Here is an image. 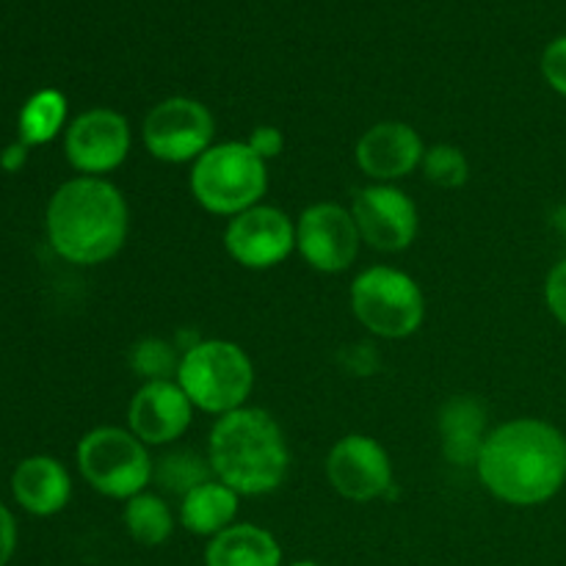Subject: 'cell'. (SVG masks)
Returning <instances> with one entry per match:
<instances>
[{
  "label": "cell",
  "instance_id": "d6986e66",
  "mask_svg": "<svg viewBox=\"0 0 566 566\" xmlns=\"http://www.w3.org/2000/svg\"><path fill=\"white\" fill-rule=\"evenodd\" d=\"M238 506H241V495L221 484L219 479H210L180 497L177 520L188 534L213 539L238 523Z\"/></svg>",
  "mask_w": 566,
  "mask_h": 566
},
{
  "label": "cell",
  "instance_id": "6da1fadb",
  "mask_svg": "<svg viewBox=\"0 0 566 566\" xmlns=\"http://www.w3.org/2000/svg\"><path fill=\"white\" fill-rule=\"evenodd\" d=\"M481 484L517 509L553 501L566 484V437L539 418H514L486 434L475 464Z\"/></svg>",
  "mask_w": 566,
  "mask_h": 566
},
{
  "label": "cell",
  "instance_id": "5bb4252c",
  "mask_svg": "<svg viewBox=\"0 0 566 566\" xmlns=\"http://www.w3.org/2000/svg\"><path fill=\"white\" fill-rule=\"evenodd\" d=\"M193 418L191 398L177 379L144 381L127 407V429L147 448L171 446L188 431Z\"/></svg>",
  "mask_w": 566,
  "mask_h": 566
},
{
  "label": "cell",
  "instance_id": "7402d4cb",
  "mask_svg": "<svg viewBox=\"0 0 566 566\" xmlns=\"http://www.w3.org/2000/svg\"><path fill=\"white\" fill-rule=\"evenodd\" d=\"M155 479L171 495H188L191 490H197L205 481L216 479L213 468H210L208 459H202L193 451H175L169 457L158 459L155 464Z\"/></svg>",
  "mask_w": 566,
  "mask_h": 566
},
{
  "label": "cell",
  "instance_id": "7c38bea8",
  "mask_svg": "<svg viewBox=\"0 0 566 566\" xmlns=\"http://www.w3.org/2000/svg\"><path fill=\"white\" fill-rule=\"evenodd\" d=\"M352 213L363 243L374 247L376 252H403L418 238V205L392 182H370L359 188Z\"/></svg>",
  "mask_w": 566,
  "mask_h": 566
},
{
  "label": "cell",
  "instance_id": "3957f363",
  "mask_svg": "<svg viewBox=\"0 0 566 566\" xmlns=\"http://www.w3.org/2000/svg\"><path fill=\"white\" fill-rule=\"evenodd\" d=\"M208 462L213 475L241 497L271 495L291 468L285 434L265 409L241 407L216 418L208 437Z\"/></svg>",
  "mask_w": 566,
  "mask_h": 566
},
{
  "label": "cell",
  "instance_id": "83f0119b",
  "mask_svg": "<svg viewBox=\"0 0 566 566\" xmlns=\"http://www.w3.org/2000/svg\"><path fill=\"white\" fill-rule=\"evenodd\" d=\"M17 547V523L14 514L0 503V566H6L14 556Z\"/></svg>",
  "mask_w": 566,
  "mask_h": 566
},
{
  "label": "cell",
  "instance_id": "30bf717a",
  "mask_svg": "<svg viewBox=\"0 0 566 566\" xmlns=\"http://www.w3.org/2000/svg\"><path fill=\"white\" fill-rule=\"evenodd\" d=\"M133 147L130 122L114 108H88L64 133L66 160L83 177H103L119 169Z\"/></svg>",
  "mask_w": 566,
  "mask_h": 566
},
{
  "label": "cell",
  "instance_id": "cb8c5ba5",
  "mask_svg": "<svg viewBox=\"0 0 566 566\" xmlns=\"http://www.w3.org/2000/svg\"><path fill=\"white\" fill-rule=\"evenodd\" d=\"M420 169H423L426 180L431 186L448 188V191L462 188L470 177L468 155L459 147H453V144H434V147L426 149Z\"/></svg>",
  "mask_w": 566,
  "mask_h": 566
},
{
  "label": "cell",
  "instance_id": "44dd1931",
  "mask_svg": "<svg viewBox=\"0 0 566 566\" xmlns=\"http://www.w3.org/2000/svg\"><path fill=\"white\" fill-rule=\"evenodd\" d=\"M66 122V97L59 88H39L36 94L25 99L17 119V130H20V142L25 147H42L50 144Z\"/></svg>",
  "mask_w": 566,
  "mask_h": 566
},
{
  "label": "cell",
  "instance_id": "4dcf8cb0",
  "mask_svg": "<svg viewBox=\"0 0 566 566\" xmlns=\"http://www.w3.org/2000/svg\"><path fill=\"white\" fill-rule=\"evenodd\" d=\"M564 235H566V221H564Z\"/></svg>",
  "mask_w": 566,
  "mask_h": 566
},
{
  "label": "cell",
  "instance_id": "f1b7e54d",
  "mask_svg": "<svg viewBox=\"0 0 566 566\" xmlns=\"http://www.w3.org/2000/svg\"><path fill=\"white\" fill-rule=\"evenodd\" d=\"M28 149H31V147H25L22 142L6 147L3 153H0V169H3V171H20L22 166H25V160H28Z\"/></svg>",
  "mask_w": 566,
  "mask_h": 566
},
{
  "label": "cell",
  "instance_id": "2e32d148",
  "mask_svg": "<svg viewBox=\"0 0 566 566\" xmlns=\"http://www.w3.org/2000/svg\"><path fill=\"white\" fill-rule=\"evenodd\" d=\"M14 501L33 517H53L64 512L72 497V479L53 457L22 459L11 475Z\"/></svg>",
  "mask_w": 566,
  "mask_h": 566
},
{
  "label": "cell",
  "instance_id": "5b68a950",
  "mask_svg": "<svg viewBox=\"0 0 566 566\" xmlns=\"http://www.w3.org/2000/svg\"><path fill=\"white\" fill-rule=\"evenodd\" d=\"M188 188L208 213L232 216L263 202L269 191V164L247 142H219L191 164Z\"/></svg>",
  "mask_w": 566,
  "mask_h": 566
},
{
  "label": "cell",
  "instance_id": "9c48e42d",
  "mask_svg": "<svg viewBox=\"0 0 566 566\" xmlns=\"http://www.w3.org/2000/svg\"><path fill=\"white\" fill-rule=\"evenodd\" d=\"M224 249L241 269H276L296 252V224L280 208L260 202L227 221Z\"/></svg>",
  "mask_w": 566,
  "mask_h": 566
},
{
  "label": "cell",
  "instance_id": "ac0fdd59",
  "mask_svg": "<svg viewBox=\"0 0 566 566\" xmlns=\"http://www.w3.org/2000/svg\"><path fill=\"white\" fill-rule=\"evenodd\" d=\"M205 566H285V562L271 531L254 523H235L208 542Z\"/></svg>",
  "mask_w": 566,
  "mask_h": 566
},
{
  "label": "cell",
  "instance_id": "ffe728a7",
  "mask_svg": "<svg viewBox=\"0 0 566 566\" xmlns=\"http://www.w3.org/2000/svg\"><path fill=\"white\" fill-rule=\"evenodd\" d=\"M122 523H125L127 536L142 547H160L175 534L171 506L155 492H142V495L125 501Z\"/></svg>",
  "mask_w": 566,
  "mask_h": 566
},
{
  "label": "cell",
  "instance_id": "9a60e30c",
  "mask_svg": "<svg viewBox=\"0 0 566 566\" xmlns=\"http://www.w3.org/2000/svg\"><path fill=\"white\" fill-rule=\"evenodd\" d=\"M423 138L412 125L398 119L379 122L359 136L354 158L359 171L374 182H396L423 164Z\"/></svg>",
  "mask_w": 566,
  "mask_h": 566
},
{
  "label": "cell",
  "instance_id": "52a82bcc",
  "mask_svg": "<svg viewBox=\"0 0 566 566\" xmlns=\"http://www.w3.org/2000/svg\"><path fill=\"white\" fill-rule=\"evenodd\" d=\"M77 470L94 492L114 501H130L147 492L155 475L149 448L119 426H99L83 434L77 442Z\"/></svg>",
  "mask_w": 566,
  "mask_h": 566
},
{
  "label": "cell",
  "instance_id": "603a6c76",
  "mask_svg": "<svg viewBox=\"0 0 566 566\" xmlns=\"http://www.w3.org/2000/svg\"><path fill=\"white\" fill-rule=\"evenodd\" d=\"M180 357L177 346H171L164 337H142L133 343L127 363H130L133 374L144 381H169L177 379V368H180Z\"/></svg>",
  "mask_w": 566,
  "mask_h": 566
},
{
  "label": "cell",
  "instance_id": "f546056e",
  "mask_svg": "<svg viewBox=\"0 0 566 566\" xmlns=\"http://www.w3.org/2000/svg\"><path fill=\"white\" fill-rule=\"evenodd\" d=\"M285 566H324V564H318V562H291Z\"/></svg>",
  "mask_w": 566,
  "mask_h": 566
},
{
  "label": "cell",
  "instance_id": "484cf974",
  "mask_svg": "<svg viewBox=\"0 0 566 566\" xmlns=\"http://www.w3.org/2000/svg\"><path fill=\"white\" fill-rule=\"evenodd\" d=\"M545 304L553 318L566 326V260L556 263L545 280Z\"/></svg>",
  "mask_w": 566,
  "mask_h": 566
},
{
  "label": "cell",
  "instance_id": "8992f818",
  "mask_svg": "<svg viewBox=\"0 0 566 566\" xmlns=\"http://www.w3.org/2000/svg\"><path fill=\"white\" fill-rule=\"evenodd\" d=\"M352 313L370 335L385 340L412 337L426 321V296L418 282L392 265H370L352 282Z\"/></svg>",
  "mask_w": 566,
  "mask_h": 566
},
{
  "label": "cell",
  "instance_id": "4316f807",
  "mask_svg": "<svg viewBox=\"0 0 566 566\" xmlns=\"http://www.w3.org/2000/svg\"><path fill=\"white\" fill-rule=\"evenodd\" d=\"M247 144H249V149L258 155V158H263L265 164H269L271 158H276V155L285 149V136H282L280 127L260 125V127H254L252 136L247 138Z\"/></svg>",
  "mask_w": 566,
  "mask_h": 566
},
{
  "label": "cell",
  "instance_id": "ba28073f",
  "mask_svg": "<svg viewBox=\"0 0 566 566\" xmlns=\"http://www.w3.org/2000/svg\"><path fill=\"white\" fill-rule=\"evenodd\" d=\"M142 138L147 153L164 164H193L216 144V119L199 99L166 97L144 116Z\"/></svg>",
  "mask_w": 566,
  "mask_h": 566
},
{
  "label": "cell",
  "instance_id": "d4e9b609",
  "mask_svg": "<svg viewBox=\"0 0 566 566\" xmlns=\"http://www.w3.org/2000/svg\"><path fill=\"white\" fill-rule=\"evenodd\" d=\"M542 75H545L547 86L556 94L566 97V36L553 39L542 53Z\"/></svg>",
  "mask_w": 566,
  "mask_h": 566
},
{
  "label": "cell",
  "instance_id": "8fae6325",
  "mask_svg": "<svg viewBox=\"0 0 566 566\" xmlns=\"http://www.w3.org/2000/svg\"><path fill=\"white\" fill-rule=\"evenodd\" d=\"M363 238L348 208L337 202H315L296 221V252L321 274H340L357 260Z\"/></svg>",
  "mask_w": 566,
  "mask_h": 566
},
{
  "label": "cell",
  "instance_id": "277c9868",
  "mask_svg": "<svg viewBox=\"0 0 566 566\" xmlns=\"http://www.w3.org/2000/svg\"><path fill=\"white\" fill-rule=\"evenodd\" d=\"M177 385L193 409L221 418L247 407L254 390V365L232 340H197L188 346L177 368Z\"/></svg>",
  "mask_w": 566,
  "mask_h": 566
},
{
  "label": "cell",
  "instance_id": "e0dca14e",
  "mask_svg": "<svg viewBox=\"0 0 566 566\" xmlns=\"http://www.w3.org/2000/svg\"><path fill=\"white\" fill-rule=\"evenodd\" d=\"M440 442L442 457L457 468H473L479 464L481 448L486 442V409L479 398L457 396L446 401L440 409Z\"/></svg>",
  "mask_w": 566,
  "mask_h": 566
},
{
  "label": "cell",
  "instance_id": "7a4b0ae2",
  "mask_svg": "<svg viewBox=\"0 0 566 566\" xmlns=\"http://www.w3.org/2000/svg\"><path fill=\"white\" fill-rule=\"evenodd\" d=\"M44 227L50 247L66 263L99 265L125 249L130 208L114 182L81 175L55 188Z\"/></svg>",
  "mask_w": 566,
  "mask_h": 566
},
{
  "label": "cell",
  "instance_id": "4fadbf2b",
  "mask_svg": "<svg viewBox=\"0 0 566 566\" xmlns=\"http://www.w3.org/2000/svg\"><path fill=\"white\" fill-rule=\"evenodd\" d=\"M332 490L354 503H370L392 490V462L387 448L368 434H348L326 457Z\"/></svg>",
  "mask_w": 566,
  "mask_h": 566
}]
</instances>
